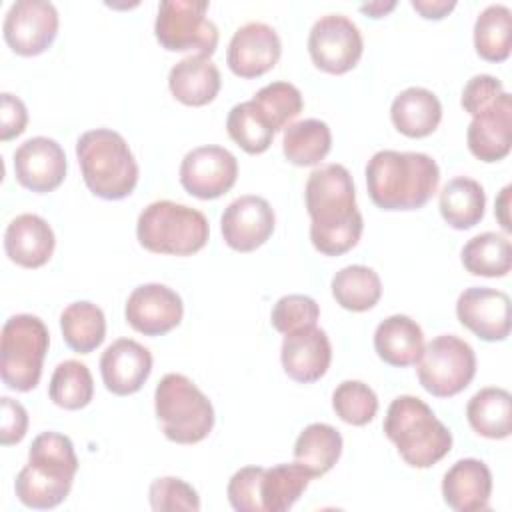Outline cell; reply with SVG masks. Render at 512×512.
<instances>
[{"mask_svg":"<svg viewBox=\"0 0 512 512\" xmlns=\"http://www.w3.org/2000/svg\"><path fill=\"white\" fill-rule=\"evenodd\" d=\"M312 246L324 256H340L362 236L364 220L356 206L354 180L346 166L324 164L310 172L304 188Z\"/></svg>","mask_w":512,"mask_h":512,"instance_id":"1","label":"cell"},{"mask_svg":"<svg viewBox=\"0 0 512 512\" xmlns=\"http://www.w3.org/2000/svg\"><path fill=\"white\" fill-rule=\"evenodd\" d=\"M440 168L424 152L378 150L366 164L370 200L382 210H418L436 192Z\"/></svg>","mask_w":512,"mask_h":512,"instance_id":"2","label":"cell"},{"mask_svg":"<svg viewBox=\"0 0 512 512\" xmlns=\"http://www.w3.org/2000/svg\"><path fill=\"white\" fill-rule=\"evenodd\" d=\"M76 472L78 458L72 440L60 432H42L32 440L28 464L16 476V496L34 510L56 508L70 494Z\"/></svg>","mask_w":512,"mask_h":512,"instance_id":"3","label":"cell"},{"mask_svg":"<svg viewBox=\"0 0 512 512\" xmlns=\"http://www.w3.org/2000/svg\"><path fill=\"white\" fill-rule=\"evenodd\" d=\"M384 434L412 468H430L452 448V432L418 396L394 398L384 416Z\"/></svg>","mask_w":512,"mask_h":512,"instance_id":"4","label":"cell"},{"mask_svg":"<svg viewBox=\"0 0 512 512\" xmlns=\"http://www.w3.org/2000/svg\"><path fill=\"white\" fill-rule=\"evenodd\" d=\"M76 158L88 190L104 200H122L138 184V162L122 134L110 128L84 132L76 142Z\"/></svg>","mask_w":512,"mask_h":512,"instance_id":"5","label":"cell"},{"mask_svg":"<svg viewBox=\"0 0 512 512\" xmlns=\"http://www.w3.org/2000/svg\"><path fill=\"white\" fill-rule=\"evenodd\" d=\"M136 236L140 246L150 252L190 256L206 246L210 226L196 208L172 200H156L140 212Z\"/></svg>","mask_w":512,"mask_h":512,"instance_id":"6","label":"cell"},{"mask_svg":"<svg viewBox=\"0 0 512 512\" xmlns=\"http://www.w3.org/2000/svg\"><path fill=\"white\" fill-rule=\"evenodd\" d=\"M154 410L168 440L196 444L214 428V408L208 396L184 374L170 372L154 390Z\"/></svg>","mask_w":512,"mask_h":512,"instance_id":"7","label":"cell"},{"mask_svg":"<svg viewBox=\"0 0 512 512\" xmlns=\"http://www.w3.org/2000/svg\"><path fill=\"white\" fill-rule=\"evenodd\" d=\"M50 334L34 314H14L2 326L0 376L16 392L34 390L42 376V362L48 352Z\"/></svg>","mask_w":512,"mask_h":512,"instance_id":"8","label":"cell"},{"mask_svg":"<svg viewBox=\"0 0 512 512\" xmlns=\"http://www.w3.org/2000/svg\"><path fill=\"white\" fill-rule=\"evenodd\" d=\"M416 374L426 392L450 398L462 392L476 374V354L468 342L454 334L432 338L416 360Z\"/></svg>","mask_w":512,"mask_h":512,"instance_id":"9","label":"cell"},{"mask_svg":"<svg viewBox=\"0 0 512 512\" xmlns=\"http://www.w3.org/2000/svg\"><path fill=\"white\" fill-rule=\"evenodd\" d=\"M206 0H162L154 22V34L170 52H198L212 56L218 48V26L206 16Z\"/></svg>","mask_w":512,"mask_h":512,"instance_id":"10","label":"cell"},{"mask_svg":"<svg viewBox=\"0 0 512 512\" xmlns=\"http://www.w3.org/2000/svg\"><path fill=\"white\" fill-rule=\"evenodd\" d=\"M364 50L360 28L344 14H326L314 22L308 34V52L316 68L328 74L352 70Z\"/></svg>","mask_w":512,"mask_h":512,"instance_id":"11","label":"cell"},{"mask_svg":"<svg viewBox=\"0 0 512 512\" xmlns=\"http://www.w3.org/2000/svg\"><path fill=\"white\" fill-rule=\"evenodd\" d=\"M58 10L46 0L14 2L2 24L4 40L20 56H38L54 42L58 34Z\"/></svg>","mask_w":512,"mask_h":512,"instance_id":"12","label":"cell"},{"mask_svg":"<svg viewBox=\"0 0 512 512\" xmlns=\"http://www.w3.org/2000/svg\"><path fill=\"white\" fill-rule=\"evenodd\" d=\"M236 178L238 160L222 146H198L180 162L182 188L200 200H214L226 194Z\"/></svg>","mask_w":512,"mask_h":512,"instance_id":"13","label":"cell"},{"mask_svg":"<svg viewBox=\"0 0 512 512\" xmlns=\"http://www.w3.org/2000/svg\"><path fill=\"white\" fill-rule=\"evenodd\" d=\"M274 226L276 216L270 202L254 194L232 200L220 218L222 238L236 252L260 248L272 236Z\"/></svg>","mask_w":512,"mask_h":512,"instance_id":"14","label":"cell"},{"mask_svg":"<svg viewBox=\"0 0 512 512\" xmlns=\"http://www.w3.org/2000/svg\"><path fill=\"white\" fill-rule=\"evenodd\" d=\"M184 304L178 292L166 284L150 282L132 290L126 300V322L144 336H162L182 320Z\"/></svg>","mask_w":512,"mask_h":512,"instance_id":"15","label":"cell"},{"mask_svg":"<svg viewBox=\"0 0 512 512\" xmlns=\"http://www.w3.org/2000/svg\"><path fill=\"white\" fill-rule=\"evenodd\" d=\"M456 316L462 326L486 342H502L510 334V298L502 290L466 288L458 296Z\"/></svg>","mask_w":512,"mask_h":512,"instance_id":"16","label":"cell"},{"mask_svg":"<svg viewBox=\"0 0 512 512\" xmlns=\"http://www.w3.org/2000/svg\"><path fill=\"white\" fill-rule=\"evenodd\" d=\"M282 54L278 32L264 22L240 26L228 44V68L240 78H258L272 70Z\"/></svg>","mask_w":512,"mask_h":512,"instance_id":"17","label":"cell"},{"mask_svg":"<svg viewBox=\"0 0 512 512\" xmlns=\"http://www.w3.org/2000/svg\"><path fill=\"white\" fill-rule=\"evenodd\" d=\"M66 166L62 146L48 136L28 138L14 152L16 180L38 194L56 190L66 178Z\"/></svg>","mask_w":512,"mask_h":512,"instance_id":"18","label":"cell"},{"mask_svg":"<svg viewBox=\"0 0 512 512\" xmlns=\"http://www.w3.org/2000/svg\"><path fill=\"white\" fill-rule=\"evenodd\" d=\"M470 152L482 162H498L512 148V96L502 92L488 108L472 116L466 130Z\"/></svg>","mask_w":512,"mask_h":512,"instance_id":"19","label":"cell"},{"mask_svg":"<svg viewBox=\"0 0 512 512\" xmlns=\"http://www.w3.org/2000/svg\"><path fill=\"white\" fill-rule=\"evenodd\" d=\"M280 360L284 372L292 380L310 384L320 380L328 372L332 360V346L322 328H318L316 324L306 326L284 334Z\"/></svg>","mask_w":512,"mask_h":512,"instance_id":"20","label":"cell"},{"mask_svg":"<svg viewBox=\"0 0 512 512\" xmlns=\"http://www.w3.org/2000/svg\"><path fill=\"white\" fill-rule=\"evenodd\" d=\"M152 372V354L132 338L114 340L100 356L104 386L116 396L138 392Z\"/></svg>","mask_w":512,"mask_h":512,"instance_id":"21","label":"cell"},{"mask_svg":"<svg viewBox=\"0 0 512 512\" xmlns=\"http://www.w3.org/2000/svg\"><path fill=\"white\" fill-rule=\"evenodd\" d=\"M492 494L490 468L478 458L454 462L442 478V496L456 512L486 510Z\"/></svg>","mask_w":512,"mask_h":512,"instance_id":"22","label":"cell"},{"mask_svg":"<svg viewBox=\"0 0 512 512\" xmlns=\"http://www.w3.org/2000/svg\"><path fill=\"white\" fill-rule=\"evenodd\" d=\"M56 246L50 224L38 214H18L4 232L6 256L22 268L44 266Z\"/></svg>","mask_w":512,"mask_h":512,"instance_id":"23","label":"cell"},{"mask_svg":"<svg viewBox=\"0 0 512 512\" xmlns=\"http://www.w3.org/2000/svg\"><path fill=\"white\" fill-rule=\"evenodd\" d=\"M220 70L210 56L190 54L176 62L168 74L172 96L186 106H206L220 92Z\"/></svg>","mask_w":512,"mask_h":512,"instance_id":"24","label":"cell"},{"mask_svg":"<svg viewBox=\"0 0 512 512\" xmlns=\"http://www.w3.org/2000/svg\"><path fill=\"white\" fill-rule=\"evenodd\" d=\"M424 348V334L416 320L406 314L384 318L374 332V350L390 366L404 368L416 364Z\"/></svg>","mask_w":512,"mask_h":512,"instance_id":"25","label":"cell"},{"mask_svg":"<svg viewBox=\"0 0 512 512\" xmlns=\"http://www.w3.org/2000/svg\"><path fill=\"white\" fill-rule=\"evenodd\" d=\"M390 118L400 134L408 138H424L438 128L442 120V104L432 90L410 86L392 100Z\"/></svg>","mask_w":512,"mask_h":512,"instance_id":"26","label":"cell"},{"mask_svg":"<svg viewBox=\"0 0 512 512\" xmlns=\"http://www.w3.org/2000/svg\"><path fill=\"white\" fill-rule=\"evenodd\" d=\"M312 476L298 462L276 464L262 468L258 478V502L262 512L290 510L302 492L308 488Z\"/></svg>","mask_w":512,"mask_h":512,"instance_id":"27","label":"cell"},{"mask_svg":"<svg viewBox=\"0 0 512 512\" xmlns=\"http://www.w3.org/2000/svg\"><path fill=\"white\" fill-rule=\"evenodd\" d=\"M438 208L448 226L456 230H468L484 218V188L480 182L468 176L452 178L440 190Z\"/></svg>","mask_w":512,"mask_h":512,"instance_id":"28","label":"cell"},{"mask_svg":"<svg viewBox=\"0 0 512 512\" xmlns=\"http://www.w3.org/2000/svg\"><path fill=\"white\" fill-rule=\"evenodd\" d=\"M466 418L472 430L484 438H508L512 432L510 392L496 386L478 390L466 404Z\"/></svg>","mask_w":512,"mask_h":512,"instance_id":"29","label":"cell"},{"mask_svg":"<svg viewBox=\"0 0 512 512\" xmlns=\"http://www.w3.org/2000/svg\"><path fill=\"white\" fill-rule=\"evenodd\" d=\"M342 454L340 432L324 422L308 424L294 442V462L310 472L312 478L324 476L334 468Z\"/></svg>","mask_w":512,"mask_h":512,"instance_id":"30","label":"cell"},{"mask_svg":"<svg viewBox=\"0 0 512 512\" xmlns=\"http://www.w3.org/2000/svg\"><path fill=\"white\" fill-rule=\"evenodd\" d=\"M60 330L68 348L88 354L104 342L106 318L102 308L88 300L72 302L60 314Z\"/></svg>","mask_w":512,"mask_h":512,"instance_id":"31","label":"cell"},{"mask_svg":"<svg viewBox=\"0 0 512 512\" xmlns=\"http://www.w3.org/2000/svg\"><path fill=\"white\" fill-rule=\"evenodd\" d=\"M332 148V132L324 120L306 118L284 128L282 152L294 166H314Z\"/></svg>","mask_w":512,"mask_h":512,"instance_id":"32","label":"cell"},{"mask_svg":"<svg viewBox=\"0 0 512 512\" xmlns=\"http://www.w3.org/2000/svg\"><path fill=\"white\" fill-rule=\"evenodd\" d=\"M334 300L350 312H366L374 308L382 296L380 276L362 264H350L340 268L332 278Z\"/></svg>","mask_w":512,"mask_h":512,"instance_id":"33","label":"cell"},{"mask_svg":"<svg viewBox=\"0 0 512 512\" xmlns=\"http://www.w3.org/2000/svg\"><path fill=\"white\" fill-rule=\"evenodd\" d=\"M462 264L474 276H506L512 268V244L504 234L482 232L464 244Z\"/></svg>","mask_w":512,"mask_h":512,"instance_id":"34","label":"cell"},{"mask_svg":"<svg viewBox=\"0 0 512 512\" xmlns=\"http://www.w3.org/2000/svg\"><path fill=\"white\" fill-rule=\"evenodd\" d=\"M474 48L488 62H504L512 48V10L504 4L486 6L474 22Z\"/></svg>","mask_w":512,"mask_h":512,"instance_id":"35","label":"cell"},{"mask_svg":"<svg viewBox=\"0 0 512 512\" xmlns=\"http://www.w3.org/2000/svg\"><path fill=\"white\" fill-rule=\"evenodd\" d=\"M226 130L228 136L248 154L266 152L276 134L268 118L252 100L232 106L226 118Z\"/></svg>","mask_w":512,"mask_h":512,"instance_id":"36","label":"cell"},{"mask_svg":"<svg viewBox=\"0 0 512 512\" xmlns=\"http://www.w3.org/2000/svg\"><path fill=\"white\" fill-rule=\"evenodd\" d=\"M50 400L64 410H80L94 396V380L88 366L80 360L60 362L48 384Z\"/></svg>","mask_w":512,"mask_h":512,"instance_id":"37","label":"cell"},{"mask_svg":"<svg viewBox=\"0 0 512 512\" xmlns=\"http://www.w3.org/2000/svg\"><path fill=\"white\" fill-rule=\"evenodd\" d=\"M332 408L342 422L364 426L378 412V396L362 380H344L332 392Z\"/></svg>","mask_w":512,"mask_h":512,"instance_id":"38","label":"cell"},{"mask_svg":"<svg viewBox=\"0 0 512 512\" xmlns=\"http://www.w3.org/2000/svg\"><path fill=\"white\" fill-rule=\"evenodd\" d=\"M252 102L262 110V114L268 118V122L272 124L274 132L284 130L286 124L290 120H294L302 108H304V100L300 90L284 80L278 82H270L266 86H262Z\"/></svg>","mask_w":512,"mask_h":512,"instance_id":"39","label":"cell"},{"mask_svg":"<svg viewBox=\"0 0 512 512\" xmlns=\"http://www.w3.org/2000/svg\"><path fill=\"white\" fill-rule=\"evenodd\" d=\"M148 498H150L152 510L156 512H174V510L198 512L200 510L198 492L188 482L174 476L156 478L150 484Z\"/></svg>","mask_w":512,"mask_h":512,"instance_id":"40","label":"cell"},{"mask_svg":"<svg viewBox=\"0 0 512 512\" xmlns=\"http://www.w3.org/2000/svg\"><path fill=\"white\" fill-rule=\"evenodd\" d=\"M318 316H320V306L314 298L306 294H288L274 304L270 322L278 332L290 334L294 330L314 326Z\"/></svg>","mask_w":512,"mask_h":512,"instance_id":"41","label":"cell"},{"mask_svg":"<svg viewBox=\"0 0 512 512\" xmlns=\"http://www.w3.org/2000/svg\"><path fill=\"white\" fill-rule=\"evenodd\" d=\"M262 466H244L228 482V502L236 512H262L258 502V478Z\"/></svg>","mask_w":512,"mask_h":512,"instance_id":"42","label":"cell"},{"mask_svg":"<svg viewBox=\"0 0 512 512\" xmlns=\"http://www.w3.org/2000/svg\"><path fill=\"white\" fill-rule=\"evenodd\" d=\"M502 92H504V84L496 76L476 74L466 82L460 104L470 116H476L478 112L488 108Z\"/></svg>","mask_w":512,"mask_h":512,"instance_id":"43","label":"cell"},{"mask_svg":"<svg viewBox=\"0 0 512 512\" xmlns=\"http://www.w3.org/2000/svg\"><path fill=\"white\" fill-rule=\"evenodd\" d=\"M0 404H2L0 442H2V446L18 444L26 436V430H28V412L20 402H16L8 396H2Z\"/></svg>","mask_w":512,"mask_h":512,"instance_id":"44","label":"cell"},{"mask_svg":"<svg viewBox=\"0 0 512 512\" xmlns=\"http://www.w3.org/2000/svg\"><path fill=\"white\" fill-rule=\"evenodd\" d=\"M28 124V110L24 102L10 94H0V140H10L14 136H20L26 130Z\"/></svg>","mask_w":512,"mask_h":512,"instance_id":"45","label":"cell"},{"mask_svg":"<svg viewBox=\"0 0 512 512\" xmlns=\"http://www.w3.org/2000/svg\"><path fill=\"white\" fill-rule=\"evenodd\" d=\"M410 4L428 20H440L456 6L454 0H412Z\"/></svg>","mask_w":512,"mask_h":512,"instance_id":"46","label":"cell"},{"mask_svg":"<svg viewBox=\"0 0 512 512\" xmlns=\"http://www.w3.org/2000/svg\"><path fill=\"white\" fill-rule=\"evenodd\" d=\"M510 190H512V186H510V184L502 188L500 196L496 198V210H494V212H496V218H498V222H500V226H502L506 232H510V230H512V224H510V218H508Z\"/></svg>","mask_w":512,"mask_h":512,"instance_id":"47","label":"cell"},{"mask_svg":"<svg viewBox=\"0 0 512 512\" xmlns=\"http://www.w3.org/2000/svg\"><path fill=\"white\" fill-rule=\"evenodd\" d=\"M396 6V2H370V4H362L360 10L372 18H382L384 14H388L392 8Z\"/></svg>","mask_w":512,"mask_h":512,"instance_id":"48","label":"cell"}]
</instances>
